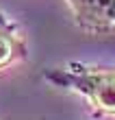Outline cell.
<instances>
[{
    "label": "cell",
    "instance_id": "6da1fadb",
    "mask_svg": "<svg viewBox=\"0 0 115 120\" xmlns=\"http://www.w3.org/2000/svg\"><path fill=\"white\" fill-rule=\"evenodd\" d=\"M41 79L52 87L85 96L93 114L115 118V66H87L72 61L61 68H46Z\"/></svg>",
    "mask_w": 115,
    "mask_h": 120
},
{
    "label": "cell",
    "instance_id": "7a4b0ae2",
    "mask_svg": "<svg viewBox=\"0 0 115 120\" xmlns=\"http://www.w3.org/2000/svg\"><path fill=\"white\" fill-rule=\"evenodd\" d=\"M76 26L89 35H104L115 26V0H65Z\"/></svg>",
    "mask_w": 115,
    "mask_h": 120
},
{
    "label": "cell",
    "instance_id": "3957f363",
    "mask_svg": "<svg viewBox=\"0 0 115 120\" xmlns=\"http://www.w3.org/2000/svg\"><path fill=\"white\" fill-rule=\"evenodd\" d=\"M28 57L26 35L7 13L0 11V72Z\"/></svg>",
    "mask_w": 115,
    "mask_h": 120
}]
</instances>
